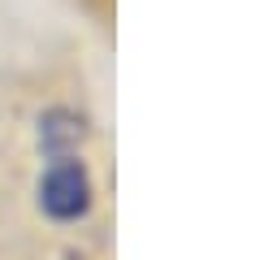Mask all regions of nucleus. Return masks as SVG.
Segmentation results:
<instances>
[{"instance_id": "nucleus-1", "label": "nucleus", "mask_w": 260, "mask_h": 260, "mask_svg": "<svg viewBox=\"0 0 260 260\" xmlns=\"http://www.w3.org/2000/svg\"><path fill=\"white\" fill-rule=\"evenodd\" d=\"M87 174L78 160H56L52 169L44 174V182H39V204H44L48 217H56V221H74V217L87 213Z\"/></svg>"}]
</instances>
